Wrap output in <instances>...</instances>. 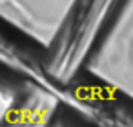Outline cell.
<instances>
[{
    "instance_id": "cell-1",
    "label": "cell",
    "mask_w": 133,
    "mask_h": 127,
    "mask_svg": "<svg viewBox=\"0 0 133 127\" xmlns=\"http://www.w3.org/2000/svg\"><path fill=\"white\" fill-rule=\"evenodd\" d=\"M128 0H77L71 13V35L66 47L68 65H82L108 36Z\"/></svg>"
}]
</instances>
